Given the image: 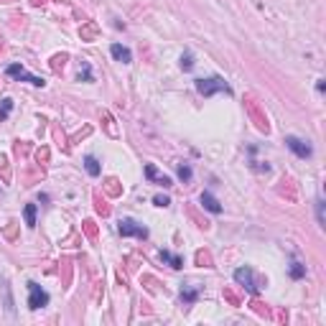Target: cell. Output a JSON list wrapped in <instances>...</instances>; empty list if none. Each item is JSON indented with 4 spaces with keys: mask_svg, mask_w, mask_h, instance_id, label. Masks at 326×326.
<instances>
[{
    "mask_svg": "<svg viewBox=\"0 0 326 326\" xmlns=\"http://www.w3.org/2000/svg\"><path fill=\"white\" fill-rule=\"evenodd\" d=\"M196 89H199V95H204V97H211V95H217V92H232L230 84L219 79V77H209V79H196Z\"/></svg>",
    "mask_w": 326,
    "mask_h": 326,
    "instance_id": "6da1fadb",
    "label": "cell"
},
{
    "mask_svg": "<svg viewBox=\"0 0 326 326\" xmlns=\"http://www.w3.org/2000/svg\"><path fill=\"white\" fill-rule=\"evenodd\" d=\"M117 230L122 237H138V240H145L148 237V230L143 227V224H138L135 219H120Z\"/></svg>",
    "mask_w": 326,
    "mask_h": 326,
    "instance_id": "7a4b0ae2",
    "label": "cell"
},
{
    "mask_svg": "<svg viewBox=\"0 0 326 326\" xmlns=\"http://www.w3.org/2000/svg\"><path fill=\"white\" fill-rule=\"evenodd\" d=\"M49 303V293L43 290L38 283H28V306L33 308V311H38V308H43Z\"/></svg>",
    "mask_w": 326,
    "mask_h": 326,
    "instance_id": "3957f363",
    "label": "cell"
},
{
    "mask_svg": "<svg viewBox=\"0 0 326 326\" xmlns=\"http://www.w3.org/2000/svg\"><path fill=\"white\" fill-rule=\"evenodd\" d=\"M5 74H8V77H13V79H20V82H31L33 87H43V84H46V82L41 79V77H33V74H28V72H26L20 64H10L8 69H5Z\"/></svg>",
    "mask_w": 326,
    "mask_h": 326,
    "instance_id": "277c9868",
    "label": "cell"
},
{
    "mask_svg": "<svg viewBox=\"0 0 326 326\" xmlns=\"http://www.w3.org/2000/svg\"><path fill=\"white\" fill-rule=\"evenodd\" d=\"M286 145L298 155V158H311V153H313V148L308 145V140H301V138H296V135H288V138H286Z\"/></svg>",
    "mask_w": 326,
    "mask_h": 326,
    "instance_id": "5b68a950",
    "label": "cell"
},
{
    "mask_svg": "<svg viewBox=\"0 0 326 326\" xmlns=\"http://www.w3.org/2000/svg\"><path fill=\"white\" fill-rule=\"evenodd\" d=\"M234 280H237L242 288L250 290V293H257V286L252 280V270H250V268H237V270H234Z\"/></svg>",
    "mask_w": 326,
    "mask_h": 326,
    "instance_id": "8992f818",
    "label": "cell"
},
{
    "mask_svg": "<svg viewBox=\"0 0 326 326\" xmlns=\"http://www.w3.org/2000/svg\"><path fill=\"white\" fill-rule=\"evenodd\" d=\"M199 201H201V207H204L207 211H211V214H222V204L214 199V194H211V191H201Z\"/></svg>",
    "mask_w": 326,
    "mask_h": 326,
    "instance_id": "52a82bcc",
    "label": "cell"
},
{
    "mask_svg": "<svg viewBox=\"0 0 326 326\" xmlns=\"http://www.w3.org/2000/svg\"><path fill=\"white\" fill-rule=\"evenodd\" d=\"M110 54L115 56L117 61H122V64H130V61H133L130 49H128V46H122V43H112V46H110Z\"/></svg>",
    "mask_w": 326,
    "mask_h": 326,
    "instance_id": "ba28073f",
    "label": "cell"
},
{
    "mask_svg": "<svg viewBox=\"0 0 326 326\" xmlns=\"http://www.w3.org/2000/svg\"><path fill=\"white\" fill-rule=\"evenodd\" d=\"M145 176H148L151 181H155L158 186H171V178L163 176V173H158V171H155V166H151V163L145 166Z\"/></svg>",
    "mask_w": 326,
    "mask_h": 326,
    "instance_id": "9c48e42d",
    "label": "cell"
},
{
    "mask_svg": "<svg viewBox=\"0 0 326 326\" xmlns=\"http://www.w3.org/2000/svg\"><path fill=\"white\" fill-rule=\"evenodd\" d=\"M161 260L168 263V265L173 268V270H181V268H184V257H178V255L168 252V250H161Z\"/></svg>",
    "mask_w": 326,
    "mask_h": 326,
    "instance_id": "30bf717a",
    "label": "cell"
},
{
    "mask_svg": "<svg viewBox=\"0 0 326 326\" xmlns=\"http://www.w3.org/2000/svg\"><path fill=\"white\" fill-rule=\"evenodd\" d=\"M84 168H87L89 176H99V173H102V166H99V161L95 158V155H87V158H84Z\"/></svg>",
    "mask_w": 326,
    "mask_h": 326,
    "instance_id": "8fae6325",
    "label": "cell"
},
{
    "mask_svg": "<svg viewBox=\"0 0 326 326\" xmlns=\"http://www.w3.org/2000/svg\"><path fill=\"white\" fill-rule=\"evenodd\" d=\"M23 217H26V224H28V227H36V204H26Z\"/></svg>",
    "mask_w": 326,
    "mask_h": 326,
    "instance_id": "7c38bea8",
    "label": "cell"
},
{
    "mask_svg": "<svg viewBox=\"0 0 326 326\" xmlns=\"http://www.w3.org/2000/svg\"><path fill=\"white\" fill-rule=\"evenodd\" d=\"M196 298H199V290H196V288H184V290H181V301H184V303H194Z\"/></svg>",
    "mask_w": 326,
    "mask_h": 326,
    "instance_id": "4fadbf2b",
    "label": "cell"
},
{
    "mask_svg": "<svg viewBox=\"0 0 326 326\" xmlns=\"http://www.w3.org/2000/svg\"><path fill=\"white\" fill-rule=\"evenodd\" d=\"M181 69H184V72L194 69V56H191V51H186V54L181 56Z\"/></svg>",
    "mask_w": 326,
    "mask_h": 326,
    "instance_id": "5bb4252c",
    "label": "cell"
},
{
    "mask_svg": "<svg viewBox=\"0 0 326 326\" xmlns=\"http://www.w3.org/2000/svg\"><path fill=\"white\" fill-rule=\"evenodd\" d=\"M303 275H306V268H303L301 263H293V265H290V278H303Z\"/></svg>",
    "mask_w": 326,
    "mask_h": 326,
    "instance_id": "9a60e30c",
    "label": "cell"
},
{
    "mask_svg": "<svg viewBox=\"0 0 326 326\" xmlns=\"http://www.w3.org/2000/svg\"><path fill=\"white\" fill-rule=\"evenodd\" d=\"M10 110H13V99H3V105H0V120H5L10 115Z\"/></svg>",
    "mask_w": 326,
    "mask_h": 326,
    "instance_id": "2e32d148",
    "label": "cell"
},
{
    "mask_svg": "<svg viewBox=\"0 0 326 326\" xmlns=\"http://www.w3.org/2000/svg\"><path fill=\"white\" fill-rule=\"evenodd\" d=\"M178 178H181L184 184H186V181H191V168H189L186 163H181V166H178Z\"/></svg>",
    "mask_w": 326,
    "mask_h": 326,
    "instance_id": "e0dca14e",
    "label": "cell"
},
{
    "mask_svg": "<svg viewBox=\"0 0 326 326\" xmlns=\"http://www.w3.org/2000/svg\"><path fill=\"white\" fill-rule=\"evenodd\" d=\"M316 217H319V224L324 227V224H326V214H324V201L321 199L316 201Z\"/></svg>",
    "mask_w": 326,
    "mask_h": 326,
    "instance_id": "ac0fdd59",
    "label": "cell"
},
{
    "mask_svg": "<svg viewBox=\"0 0 326 326\" xmlns=\"http://www.w3.org/2000/svg\"><path fill=\"white\" fill-rule=\"evenodd\" d=\"M153 204H155V207H168V204H171V199H168V196H155Z\"/></svg>",
    "mask_w": 326,
    "mask_h": 326,
    "instance_id": "d6986e66",
    "label": "cell"
},
{
    "mask_svg": "<svg viewBox=\"0 0 326 326\" xmlns=\"http://www.w3.org/2000/svg\"><path fill=\"white\" fill-rule=\"evenodd\" d=\"M79 79H87V82H92V72H89V66H84V69L79 72Z\"/></svg>",
    "mask_w": 326,
    "mask_h": 326,
    "instance_id": "ffe728a7",
    "label": "cell"
},
{
    "mask_svg": "<svg viewBox=\"0 0 326 326\" xmlns=\"http://www.w3.org/2000/svg\"><path fill=\"white\" fill-rule=\"evenodd\" d=\"M66 56H54V69H59V66H64Z\"/></svg>",
    "mask_w": 326,
    "mask_h": 326,
    "instance_id": "44dd1931",
    "label": "cell"
},
{
    "mask_svg": "<svg viewBox=\"0 0 326 326\" xmlns=\"http://www.w3.org/2000/svg\"><path fill=\"white\" fill-rule=\"evenodd\" d=\"M324 87H326L324 79H319V82H316V92H324Z\"/></svg>",
    "mask_w": 326,
    "mask_h": 326,
    "instance_id": "7402d4cb",
    "label": "cell"
}]
</instances>
